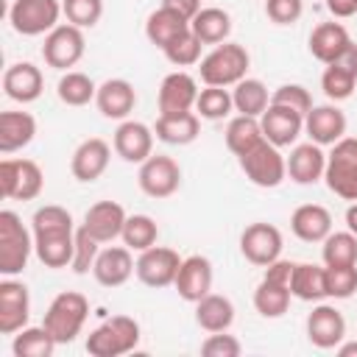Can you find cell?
Instances as JSON below:
<instances>
[{"label": "cell", "mask_w": 357, "mask_h": 357, "mask_svg": "<svg viewBox=\"0 0 357 357\" xmlns=\"http://www.w3.org/2000/svg\"><path fill=\"white\" fill-rule=\"evenodd\" d=\"M304 14V0H265V17L273 25H293Z\"/></svg>", "instance_id": "cell-49"}, {"label": "cell", "mask_w": 357, "mask_h": 357, "mask_svg": "<svg viewBox=\"0 0 357 357\" xmlns=\"http://www.w3.org/2000/svg\"><path fill=\"white\" fill-rule=\"evenodd\" d=\"M84 50H86L84 28H78L73 22H59L50 33H45L42 59L53 70H70V67H75L81 61Z\"/></svg>", "instance_id": "cell-9"}, {"label": "cell", "mask_w": 357, "mask_h": 357, "mask_svg": "<svg viewBox=\"0 0 357 357\" xmlns=\"http://www.w3.org/2000/svg\"><path fill=\"white\" fill-rule=\"evenodd\" d=\"M290 231L301 243H324L326 234L332 231V215L321 204H301L290 215Z\"/></svg>", "instance_id": "cell-27"}, {"label": "cell", "mask_w": 357, "mask_h": 357, "mask_svg": "<svg viewBox=\"0 0 357 357\" xmlns=\"http://www.w3.org/2000/svg\"><path fill=\"white\" fill-rule=\"evenodd\" d=\"M162 6L176 11V14H181L187 22L201 11V0H162Z\"/></svg>", "instance_id": "cell-52"}, {"label": "cell", "mask_w": 357, "mask_h": 357, "mask_svg": "<svg viewBox=\"0 0 357 357\" xmlns=\"http://www.w3.org/2000/svg\"><path fill=\"white\" fill-rule=\"evenodd\" d=\"M31 318V293L14 276L0 282V335H17L28 326Z\"/></svg>", "instance_id": "cell-14"}, {"label": "cell", "mask_w": 357, "mask_h": 357, "mask_svg": "<svg viewBox=\"0 0 357 357\" xmlns=\"http://www.w3.org/2000/svg\"><path fill=\"white\" fill-rule=\"evenodd\" d=\"M231 100H234V112L237 114H248V117H259L268 103H271V95H268V86L259 81V78H243L234 84L231 89Z\"/></svg>", "instance_id": "cell-35"}, {"label": "cell", "mask_w": 357, "mask_h": 357, "mask_svg": "<svg viewBox=\"0 0 357 357\" xmlns=\"http://www.w3.org/2000/svg\"><path fill=\"white\" fill-rule=\"evenodd\" d=\"M109 159H112V145L100 137H89L73 151L70 170L81 184H92L106 173Z\"/></svg>", "instance_id": "cell-21"}, {"label": "cell", "mask_w": 357, "mask_h": 357, "mask_svg": "<svg viewBox=\"0 0 357 357\" xmlns=\"http://www.w3.org/2000/svg\"><path fill=\"white\" fill-rule=\"evenodd\" d=\"M290 293L298 301H324L326 298V268L315 262H296L290 276Z\"/></svg>", "instance_id": "cell-32"}, {"label": "cell", "mask_w": 357, "mask_h": 357, "mask_svg": "<svg viewBox=\"0 0 357 357\" xmlns=\"http://www.w3.org/2000/svg\"><path fill=\"white\" fill-rule=\"evenodd\" d=\"M36 137V117L31 112H3L0 114V153H14L31 145Z\"/></svg>", "instance_id": "cell-29"}, {"label": "cell", "mask_w": 357, "mask_h": 357, "mask_svg": "<svg viewBox=\"0 0 357 357\" xmlns=\"http://www.w3.org/2000/svg\"><path fill=\"white\" fill-rule=\"evenodd\" d=\"M195 324L204 332H229L234 324V304L220 293H206L195 301Z\"/></svg>", "instance_id": "cell-31"}, {"label": "cell", "mask_w": 357, "mask_h": 357, "mask_svg": "<svg viewBox=\"0 0 357 357\" xmlns=\"http://www.w3.org/2000/svg\"><path fill=\"white\" fill-rule=\"evenodd\" d=\"M139 190L148 195V198H170L173 192H178L181 187V167L173 156L167 153H151L142 165H139Z\"/></svg>", "instance_id": "cell-11"}, {"label": "cell", "mask_w": 357, "mask_h": 357, "mask_svg": "<svg viewBox=\"0 0 357 357\" xmlns=\"http://www.w3.org/2000/svg\"><path fill=\"white\" fill-rule=\"evenodd\" d=\"M56 95L64 106H86L89 100H95L98 95V86L95 81L86 75V73H75V70H67L59 84H56Z\"/></svg>", "instance_id": "cell-39"}, {"label": "cell", "mask_w": 357, "mask_h": 357, "mask_svg": "<svg viewBox=\"0 0 357 357\" xmlns=\"http://www.w3.org/2000/svg\"><path fill=\"white\" fill-rule=\"evenodd\" d=\"M335 351H337V357H357V340H340L335 346Z\"/></svg>", "instance_id": "cell-55"}, {"label": "cell", "mask_w": 357, "mask_h": 357, "mask_svg": "<svg viewBox=\"0 0 357 357\" xmlns=\"http://www.w3.org/2000/svg\"><path fill=\"white\" fill-rule=\"evenodd\" d=\"M324 265H357V234L346 231H329L321 243Z\"/></svg>", "instance_id": "cell-41"}, {"label": "cell", "mask_w": 357, "mask_h": 357, "mask_svg": "<svg viewBox=\"0 0 357 357\" xmlns=\"http://www.w3.org/2000/svg\"><path fill=\"white\" fill-rule=\"evenodd\" d=\"M61 14L59 0H14L8 8V22L20 36H42L59 25Z\"/></svg>", "instance_id": "cell-8"}, {"label": "cell", "mask_w": 357, "mask_h": 357, "mask_svg": "<svg viewBox=\"0 0 357 357\" xmlns=\"http://www.w3.org/2000/svg\"><path fill=\"white\" fill-rule=\"evenodd\" d=\"M134 268H137V259L131 257L128 245H106V248H100V254L92 265V276L103 287H120L131 279Z\"/></svg>", "instance_id": "cell-22"}, {"label": "cell", "mask_w": 357, "mask_h": 357, "mask_svg": "<svg viewBox=\"0 0 357 357\" xmlns=\"http://www.w3.org/2000/svg\"><path fill=\"white\" fill-rule=\"evenodd\" d=\"M33 254V231L22 226V218L11 209L0 212V273L17 276L28 268Z\"/></svg>", "instance_id": "cell-4"}, {"label": "cell", "mask_w": 357, "mask_h": 357, "mask_svg": "<svg viewBox=\"0 0 357 357\" xmlns=\"http://www.w3.org/2000/svg\"><path fill=\"white\" fill-rule=\"evenodd\" d=\"M123 245H128L131 251H145L151 245H156L159 240V226L151 215H128L123 234H120Z\"/></svg>", "instance_id": "cell-40"}, {"label": "cell", "mask_w": 357, "mask_h": 357, "mask_svg": "<svg viewBox=\"0 0 357 357\" xmlns=\"http://www.w3.org/2000/svg\"><path fill=\"white\" fill-rule=\"evenodd\" d=\"M282 248H284V237L273 223L257 220V223L245 226L243 234H240V254L251 265L265 268V265L276 262L282 257Z\"/></svg>", "instance_id": "cell-13"}, {"label": "cell", "mask_w": 357, "mask_h": 357, "mask_svg": "<svg viewBox=\"0 0 357 357\" xmlns=\"http://www.w3.org/2000/svg\"><path fill=\"white\" fill-rule=\"evenodd\" d=\"M326 11L337 20H349L357 14V0H326Z\"/></svg>", "instance_id": "cell-53"}, {"label": "cell", "mask_w": 357, "mask_h": 357, "mask_svg": "<svg viewBox=\"0 0 357 357\" xmlns=\"http://www.w3.org/2000/svg\"><path fill=\"white\" fill-rule=\"evenodd\" d=\"M332 64H340L343 70H349L351 75H357V45L351 42V45H349V47L340 53V59H335Z\"/></svg>", "instance_id": "cell-54"}, {"label": "cell", "mask_w": 357, "mask_h": 357, "mask_svg": "<svg viewBox=\"0 0 357 357\" xmlns=\"http://www.w3.org/2000/svg\"><path fill=\"white\" fill-rule=\"evenodd\" d=\"M265 134H262V126H259V117H248V114H237L229 120L226 126V148L234 153V156H243L245 151H251L257 142H262Z\"/></svg>", "instance_id": "cell-37"}, {"label": "cell", "mask_w": 357, "mask_h": 357, "mask_svg": "<svg viewBox=\"0 0 357 357\" xmlns=\"http://www.w3.org/2000/svg\"><path fill=\"white\" fill-rule=\"evenodd\" d=\"M75 223L73 215L59 206V204H45L33 212L31 218V231H33V254L36 259L50 268H70L73 251H75Z\"/></svg>", "instance_id": "cell-1"}, {"label": "cell", "mask_w": 357, "mask_h": 357, "mask_svg": "<svg viewBox=\"0 0 357 357\" xmlns=\"http://www.w3.org/2000/svg\"><path fill=\"white\" fill-rule=\"evenodd\" d=\"M349 45H351V36H349V31L340 22H321V25H315L312 33H310V42H307L312 59H318L321 64H332L335 59H340V53Z\"/></svg>", "instance_id": "cell-28"}, {"label": "cell", "mask_w": 357, "mask_h": 357, "mask_svg": "<svg viewBox=\"0 0 357 357\" xmlns=\"http://www.w3.org/2000/svg\"><path fill=\"white\" fill-rule=\"evenodd\" d=\"M212 279H215L212 262H209L206 257H201V254H192V257H184V259H181V268H178V273H176L173 287H176V293H178L184 301L195 304V301H201L206 293H212Z\"/></svg>", "instance_id": "cell-20"}, {"label": "cell", "mask_w": 357, "mask_h": 357, "mask_svg": "<svg viewBox=\"0 0 357 357\" xmlns=\"http://www.w3.org/2000/svg\"><path fill=\"white\" fill-rule=\"evenodd\" d=\"M45 187V173L33 159H3L0 190L11 201H33Z\"/></svg>", "instance_id": "cell-10"}, {"label": "cell", "mask_w": 357, "mask_h": 357, "mask_svg": "<svg viewBox=\"0 0 357 357\" xmlns=\"http://www.w3.org/2000/svg\"><path fill=\"white\" fill-rule=\"evenodd\" d=\"M271 103H282V106H290L301 114H307L312 109V98H310V89L301 86V84H282L273 89L271 95Z\"/></svg>", "instance_id": "cell-48"}, {"label": "cell", "mask_w": 357, "mask_h": 357, "mask_svg": "<svg viewBox=\"0 0 357 357\" xmlns=\"http://www.w3.org/2000/svg\"><path fill=\"white\" fill-rule=\"evenodd\" d=\"M153 137L156 134L151 126H145L139 120H120L114 139H112V148L123 162L142 165L153 153Z\"/></svg>", "instance_id": "cell-17"}, {"label": "cell", "mask_w": 357, "mask_h": 357, "mask_svg": "<svg viewBox=\"0 0 357 357\" xmlns=\"http://www.w3.org/2000/svg\"><path fill=\"white\" fill-rule=\"evenodd\" d=\"M139 343V324L131 315H112L86 335V351L92 357H120Z\"/></svg>", "instance_id": "cell-5"}, {"label": "cell", "mask_w": 357, "mask_h": 357, "mask_svg": "<svg viewBox=\"0 0 357 357\" xmlns=\"http://www.w3.org/2000/svg\"><path fill=\"white\" fill-rule=\"evenodd\" d=\"M346 229L351 234H357V201H351L349 209H346Z\"/></svg>", "instance_id": "cell-56"}, {"label": "cell", "mask_w": 357, "mask_h": 357, "mask_svg": "<svg viewBox=\"0 0 357 357\" xmlns=\"http://www.w3.org/2000/svg\"><path fill=\"white\" fill-rule=\"evenodd\" d=\"M346 114L343 109H337L335 103H321V106H312L307 114H304V131L310 137V142L315 145H335L337 139L346 137Z\"/></svg>", "instance_id": "cell-19"}, {"label": "cell", "mask_w": 357, "mask_h": 357, "mask_svg": "<svg viewBox=\"0 0 357 357\" xmlns=\"http://www.w3.org/2000/svg\"><path fill=\"white\" fill-rule=\"evenodd\" d=\"M240 351L243 343L226 332H209V337L201 343V354L206 357H240Z\"/></svg>", "instance_id": "cell-50"}, {"label": "cell", "mask_w": 357, "mask_h": 357, "mask_svg": "<svg viewBox=\"0 0 357 357\" xmlns=\"http://www.w3.org/2000/svg\"><path fill=\"white\" fill-rule=\"evenodd\" d=\"M354 86H357V75H351L349 70H343L340 64H326L324 75H321V89L324 95L332 100V103H340V100H349L354 95Z\"/></svg>", "instance_id": "cell-44"}, {"label": "cell", "mask_w": 357, "mask_h": 357, "mask_svg": "<svg viewBox=\"0 0 357 357\" xmlns=\"http://www.w3.org/2000/svg\"><path fill=\"white\" fill-rule=\"evenodd\" d=\"M98 254H100V243L84 226H78L75 229V251H73V262H70L73 273H78V276L89 273L95 259H98Z\"/></svg>", "instance_id": "cell-46"}, {"label": "cell", "mask_w": 357, "mask_h": 357, "mask_svg": "<svg viewBox=\"0 0 357 357\" xmlns=\"http://www.w3.org/2000/svg\"><path fill=\"white\" fill-rule=\"evenodd\" d=\"M293 268H296V262H290V259H282V257H279L276 262L265 265V273H262V279H268V282H279V284H290Z\"/></svg>", "instance_id": "cell-51"}, {"label": "cell", "mask_w": 357, "mask_h": 357, "mask_svg": "<svg viewBox=\"0 0 357 357\" xmlns=\"http://www.w3.org/2000/svg\"><path fill=\"white\" fill-rule=\"evenodd\" d=\"M86 318H89V301H86V296L78 293V290H64L45 310L42 326L56 337L59 346H64V343H73L81 335Z\"/></svg>", "instance_id": "cell-3"}, {"label": "cell", "mask_w": 357, "mask_h": 357, "mask_svg": "<svg viewBox=\"0 0 357 357\" xmlns=\"http://www.w3.org/2000/svg\"><path fill=\"white\" fill-rule=\"evenodd\" d=\"M3 89L17 103H33L45 89L42 70L31 61H17L3 73Z\"/></svg>", "instance_id": "cell-26"}, {"label": "cell", "mask_w": 357, "mask_h": 357, "mask_svg": "<svg viewBox=\"0 0 357 357\" xmlns=\"http://www.w3.org/2000/svg\"><path fill=\"white\" fill-rule=\"evenodd\" d=\"M178 268H181L178 251H173V248H167V245H151V248L139 251L134 273H137V279H139L145 287L159 290V287H170V284L176 282Z\"/></svg>", "instance_id": "cell-12"}, {"label": "cell", "mask_w": 357, "mask_h": 357, "mask_svg": "<svg viewBox=\"0 0 357 357\" xmlns=\"http://www.w3.org/2000/svg\"><path fill=\"white\" fill-rule=\"evenodd\" d=\"M259 126L268 142L276 148H290L304 131V114L282 103H268V109L259 114Z\"/></svg>", "instance_id": "cell-15"}, {"label": "cell", "mask_w": 357, "mask_h": 357, "mask_svg": "<svg viewBox=\"0 0 357 357\" xmlns=\"http://www.w3.org/2000/svg\"><path fill=\"white\" fill-rule=\"evenodd\" d=\"M201 47H204V42L192 33V28H187L181 36H176L162 53H165V59L173 64V67H192V64H198L201 61Z\"/></svg>", "instance_id": "cell-43"}, {"label": "cell", "mask_w": 357, "mask_h": 357, "mask_svg": "<svg viewBox=\"0 0 357 357\" xmlns=\"http://www.w3.org/2000/svg\"><path fill=\"white\" fill-rule=\"evenodd\" d=\"M234 109L231 92L226 86H204L195 100V114L204 120H223Z\"/></svg>", "instance_id": "cell-42"}, {"label": "cell", "mask_w": 357, "mask_h": 357, "mask_svg": "<svg viewBox=\"0 0 357 357\" xmlns=\"http://www.w3.org/2000/svg\"><path fill=\"white\" fill-rule=\"evenodd\" d=\"M324 181L343 201H357V137H343L326 153Z\"/></svg>", "instance_id": "cell-6"}, {"label": "cell", "mask_w": 357, "mask_h": 357, "mask_svg": "<svg viewBox=\"0 0 357 357\" xmlns=\"http://www.w3.org/2000/svg\"><path fill=\"white\" fill-rule=\"evenodd\" d=\"M198 81L184 73V70H176L170 75L162 78L159 84V114H178V112H192L195 109V100H198Z\"/></svg>", "instance_id": "cell-18"}, {"label": "cell", "mask_w": 357, "mask_h": 357, "mask_svg": "<svg viewBox=\"0 0 357 357\" xmlns=\"http://www.w3.org/2000/svg\"><path fill=\"white\" fill-rule=\"evenodd\" d=\"M190 28H192V33H195L204 45H220V42H226L229 33H231V17H229V11L209 6V8H201V11L190 20Z\"/></svg>", "instance_id": "cell-34"}, {"label": "cell", "mask_w": 357, "mask_h": 357, "mask_svg": "<svg viewBox=\"0 0 357 357\" xmlns=\"http://www.w3.org/2000/svg\"><path fill=\"white\" fill-rule=\"evenodd\" d=\"M287 159V178L307 187V184H315L324 178V170H326V153L321 145L315 142H301V145H293L290 148V156Z\"/></svg>", "instance_id": "cell-25"}, {"label": "cell", "mask_w": 357, "mask_h": 357, "mask_svg": "<svg viewBox=\"0 0 357 357\" xmlns=\"http://www.w3.org/2000/svg\"><path fill=\"white\" fill-rule=\"evenodd\" d=\"M156 139L165 145H190L201 134V117L195 112H178V114H159L153 126Z\"/></svg>", "instance_id": "cell-30"}, {"label": "cell", "mask_w": 357, "mask_h": 357, "mask_svg": "<svg viewBox=\"0 0 357 357\" xmlns=\"http://www.w3.org/2000/svg\"><path fill=\"white\" fill-rule=\"evenodd\" d=\"M248 67H251V56L243 45L220 42L201 59L198 75L204 86H234L248 75Z\"/></svg>", "instance_id": "cell-2"}, {"label": "cell", "mask_w": 357, "mask_h": 357, "mask_svg": "<svg viewBox=\"0 0 357 357\" xmlns=\"http://www.w3.org/2000/svg\"><path fill=\"white\" fill-rule=\"evenodd\" d=\"M67 22L78 28H95L103 17V0H61Z\"/></svg>", "instance_id": "cell-47"}, {"label": "cell", "mask_w": 357, "mask_h": 357, "mask_svg": "<svg viewBox=\"0 0 357 357\" xmlns=\"http://www.w3.org/2000/svg\"><path fill=\"white\" fill-rule=\"evenodd\" d=\"M187 28H190V22H187L181 14H176V11L165 8V6H159L156 11H151L148 20H145V36H148V42L156 45L159 50H165V47H167L176 36H181Z\"/></svg>", "instance_id": "cell-33"}, {"label": "cell", "mask_w": 357, "mask_h": 357, "mask_svg": "<svg viewBox=\"0 0 357 357\" xmlns=\"http://www.w3.org/2000/svg\"><path fill=\"white\" fill-rule=\"evenodd\" d=\"M95 106L106 120H128L137 106V89L126 78H109L98 86Z\"/></svg>", "instance_id": "cell-24"}, {"label": "cell", "mask_w": 357, "mask_h": 357, "mask_svg": "<svg viewBox=\"0 0 357 357\" xmlns=\"http://www.w3.org/2000/svg\"><path fill=\"white\" fill-rule=\"evenodd\" d=\"M290 284H279V282H268L259 279L257 290H254V310L262 318H282L290 310Z\"/></svg>", "instance_id": "cell-36"}, {"label": "cell", "mask_w": 357, "mask_h": 357, "mask_svg": "<svg viewBox=\"0 0 357 357\" xmlns=\"http://www.w3.org/2000/svg\"><path fill=\"white\" fill-rule=\"evenodd\" d=\"M237 162H240V170L245 173V178L262 190H273L287 178V159L282 156V148H276L268 139L257 142L251 151L237 156Z\"/></svg>", "instance_id": "cell-7"}, {"label": "cell", "mask_w": 357, "mask_h": 357, "mask_svg": "<svg viewBox=\"0 0 357 357\" xmlns=\"http://www.w3.org/2000/svg\"><path fill=\"white\" fill-rule=\"evenodd\" d=\"M307 340L315 349H335L346 340V318L335 304L315 301L312 312L307 315Z\"/></svg>", "instance_id": "cell-16"}, {"label": "cell", "mask_w": 357, "mask_h": 357, "mask_svg": "<svg viewBox=\"0 0 357 357\" xmlns=\"http://www.w3.org/2000/svg\"><path fill=\"white\" fill-rule=\"evenodd\" d=\"M126 209L123 204L117 201H98L86 209L84 215V229L103 245V243H114L120 234H123V226H126Z\"/></svg>", "instance_id": "cell-23"}, {"label": "cell", "mask_w": 357, "mask_h": 357, "mask_svg": "<svg viewBox=\"0 0 357 357\" xmlns=\"http://www.w3.org/2000/svg\"><path fill=\"white\" fill-rule=\"evenodd\" d=\"M326 298H351L357 290V265H324Z\"/></svg>", "instance_id": "cell-45"}, {"label": "cell", "mask_w": 357, "mask_h": 357, "mask_svg": "<svg viewBox=\"0 0 357 357\" xmlns=\"http://www.w3.org/2000/svg\"><path fill=\"white\" fill-rule=\"evenodd\" d=\"M56 337L45 326H25L14 335L11 351L14 357H50L56 351Z\"/></svg>", "instance_id": "cell-38"}]
</instances>
